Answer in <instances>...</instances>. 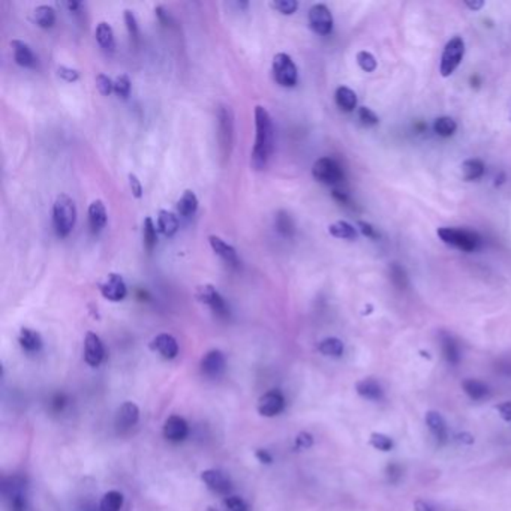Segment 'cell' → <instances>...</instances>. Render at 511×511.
Returning <instances> with one entry per match:
<instances>
[{"label":"cell","instance_id":"obj_1","mask_svg":"<svg viewBox=\"0 0 511 511\" xmlns=\"http://www.w3.org/2000/svg\"><path fill=\"white\" fill-rule=\"evenodd\" d=\"M255 126H257V138L252 152V167L255 170H264L275 149V127L269 111L261 106L255 108Z\"/></svg>","mask_w":511,"mask_h":511},{"label":"cell","instance_id":"obj_2","mask_svg":"<svg viewBox=\"0 0 511 511\" xmlns=\"http://www.w3.org/2000/svg\"><path fill=\"white\" fill-rule=\"evenodd\" d=\"M53 222L56 232L61 237H68L77 222V207L71 196L62 194L53 206Z\"/></svg>","mask_w":511,"mask_h":511},{"label":"cell","instance_id":"obj_3","mask_svg":"<svg viewBox=\"0 0 511 511\" xmlns=\"http://www.w3.org/2000/svg\"><path fill=\"white\" fill-rule=\"evenodd\" d=\"M438 236L446 245L458 248L465 252H474L480 248L481 239L477 232L469 229H458V228H439Z\"/></svg>","mask_w":511,"mask_h":511},{"label":"cell","instance_id":"obj_4","mask_svg":"<svg viewBox=\"0 0 511 511\" xmlns=\"http://www.w3.org/2000/svg\"><path fill=\"white\" fill-rule=\"evenodd\" d=\"M463 54H465L463 39L460 37H455L453 39H450L443 51V57H441V66H439L441 75L448 77L455 72L463 59Z\"/></svg>","mask_w":511,"mask_h":511},{"label":"cell","instance_id":"obj_5","mask_svg":"<svg viewBox=\"0 0 511 511\" xmlns=\"http://www.w3.org/2000/svg\"><path fill=\"white\" fill-rule=\"evenodd\" d=\"M273 75L279 84L284 87H293L297 84L298 72L291 57L285 53H279L273 59Z\"/></svg>","mask_w":511,"mask_h":511},{"label":"cell","instance_id":"obj_6","mask_svg":"<svg viewBox=\"0 0 511 511\" xmlns=\"http://www.w3.org/2000/svg\"><path fill=\"white\" fill-rule=\"evenodd\" d=\"M217 123H219V144L222 155L227 158L232 149V137H234V115L229 107H219L217 110Z\"/></svg>","mask_w":511,"mask_h":511},{"label":"cell","instance_id":"obj_7","mask_svg":"<svg viewBox=\"0 0 511 511\" xmlns=\"http://www.w3.org/2000/svg\"><path fill=\"white\" fill-rule=\"evenodd\" d=\"M312 174L318 182L325 184H336L343 179V171L332 158H321L312 167Z\"/></svg>","mask_w":511,"mask_h":511},{"label":"cell","instance_id":"obj_8","mask_svg":"<svg viewBox=\"0 0 511 511\" xmlns=\"http://www.w3.org/2000/svg\"><path fill=\"white\" fill-rule=\"evenodd\" d=\"M195 296L201 301V303L210 308L217 317L227 318L229 315V310H228L225 300L217 293V289L213 285H210V284L200 285L198 288H196Z\"/></svg>","mask_w":511,"mask_h":511},{"label":"cell","instance_id":"obj_9","mask_svg":"<svg viewBox=\"0 0 511 511\" xmlns=\"http://www.w3.org/2000/svg\"><path fill=\"white\" fill-rule=\"evenodd\" d=\"M309 25L318 34H329L333 29V17L330 9L322 5H313L309 9Z\"/></svg>","mask_w":511,"mask_h":511},{"label":"cell","instance_id":"obj_10","mask_svg":"<svg viewBox=\"0 0 511 511\" xmlns=\"http://www.w3.org/2000/svg\"><path fill=\"white\" fill-rule=\"evenodd\" d=\"M285 408V398L279 390H270L264 393L258 399L257 410L263 417H275L281 414Z\"/></svg>","mask_w":511,"mask_h":511},{"label":"cell","instance_id":"obj_11","mask_svg":"<svg viewBox=\"0 0 511 511\" xmlns=\"http://www.w3.org/2000/svg\"><path fill=\"white\" fill-rule=\"evenodd\" d=\"M201 480L208 491L217 495H227L231 492L232 486L228 475L219 469H206L201 472Z\"/></svg>","mask_w":511,"mask_h":511},{"label":"cell","instance_id":"obj_12","mask_svg":"<svg viewBox=\"0 0 511 511\" xmlns=\"http://www.w3.org/2000/svg\"><path fill=\"white\" fill-rule=\"evenodd\" d=\"M103 357H106V348L101 338L96 333L89 332L84 339V362L92 367H98Z\"/></svg>","mask_w":511,"mask_h":511},{"label":"cell","instance_id":"obj_13","mask_svg":"<svg viewBox=\"0 0 511 511\" xmlns=\"http://www.w3.org/2000/svg\"><path fill=\"white\" fill-rule=\"evenodd\" d=\"M101 294L110 301H120L126 297L127 288L123 281V277L118 273H110L106 281H103L99 286Z\"/></svg>","mask_w":511,"mask_h":511},{"label":"cell","instance_id":"obj_14","mask_svg":"<svg viewBox=\"0 0 511 511\" xmlns=\"http://www.w3.org/2000/svg\"><path fill=\"white\" fill-rule=\"evenodd\" d=\"M225 355L222 351H208L201 360V372L207 378H219L225 372Z\"/></svg>","mask_w":511,"mask_h":511},{"label":"cell","instance_id":"obj_15","mask_svg":"<svg viewBox=\"0 0 511 511\" xmlns=\"http://www.w3.org/2000/svg\"><path fill=\"white\" fill-rule=\"evenodd\" d=\"M150 350L156 351L160 357L165 360L176 358L179 354V343L168 333H160L156 338L150 342Z\"/></svg>","mask_w":511,"mask_h":511},{"label":"cell","instance_id":"obj_16","mask_svg":"<svg viewBox=\"0 0 511 511\" xmlns=\"http://www.w3.org/2000/svg\"><path fill=\"white\" fill-rule=\"evenodd\" d=\"M139 420V410L134 402H125L120 408L115 412L114 424L119 431H127L132 426H135Z\"/></svg>","mask_w":511,"mask_h":511},{"label":"cell","instance_id":"obj_17","mask_svg":"<svg viewBox=\"0 0 511 511\" xmlns=\"http://www.w3.org/2000/svg\"><path fill=\"white\" fill-rule=\"evenodd\" d=\"M189 434V426L183 417L171 415L164 423V436L171 443H180Z\"/></svg>","mask_w":511,"mask_h":511},{"label":"cell","instance_id":"obj_18","mask_svg":"<svg viewBox=\"0 0 511 511\" xmlns=\"http://www.w3.org/2000/svg\"><path fill=\"white\" fill-rule=\"evenodd\" d=\"M208 240H210V246L212 249L219 255L220 258H222L228 265L231 267H237L240 265V260L237 257V252L236 249L232 248L231 245H228L227 241H224L220 237L217 236H210L208 237Z\"/></svg>","mask_w":511,"mask_h":511},{"label":"cell","instance_id":"obj_19","mask_svg":"<svg viewBox=\"0 0 511 511\" xmlns=\"http://www.w3.org/2000/svg\"><path fill=\"white\" fill-rule=\"evenodd\" d=\"M426 424L429 427V431L434 434V436L439 441V443H446L448 438V429L443 415L436 411L426 412Z\"/></svg>","mask_w":511,"mask_h":511},{"label":"cell","instance_id":"obj_20","mask_svg":"<svg viewBox=\"0 0 511 511\" xmlns=\"http://www.w3.org/2000/svg\"><path fill=\"white\" fill-rule=\"evenodd\" d=\"M355 391L358 396H362L367 400H381L382 396H384V391H382L379 382L372 378L360 379L355 384Z\"/></svg>","mask_w":511,"mask_h":511},{"label":"cell","instance_id":"obj_21","mask_svg":"<svg viewBox=\"0 0 511 511\" xmlns=\"http://www.w3.org/2000/svg\"><path fill=\"white\" fill-rule=\"evenodd\" d=\"M89 224L93 232H99L107 224V208L101 200L93 201L89 207Z\"/></svg>","mask_w":511,"mask_h":511},{"label":"cell","instance_id":"obj_22","mask_svg":"<svg viewBox=\"0 0 511 511\" xmlns=\"http://www.w3.org/2000/svg\"><path fill=\"white\" fill-rule=\"evenodd\" d=\"M11 46H13V51H14V59L20 66L32 68V66H34V63H37V57H34L32 49L26 42L14 39L13 42H11Z\"/></svg>","mask_w":511,"mask_h":511},{"label":"cell","instance_id":"obj_23","mask_svg":"<svg viewBox=\"0 0 511 511\" xmlns=\"http://www.w3.org/2000/svg\"><path fill=\"white\" fill-rule=\"evenodd\" d=\"M18 342L26 353H38L42 348V339L39 333L32 329H21Z\"/></svg>","mask_w":511,"mask_h":511},{"label":"cell","instance_id":"obj_24","mask_svg":"<svg viewBox=\"0 0 511 511\" xmlns=\"http://www.w3.org/2000/svg\"><path fill=\"white\" fill-rule=\"evenodd\" d=\"M158 227L162 234L172 237L179 231V219L168 210H160L158 215Z\"/></svg>","mask_w":511,"mask_h":511},{"label":"cell","instance_id":"obj_25","mask_svg":"<svg viewBox=\"0 0 511 511\" xmlns=\"http://www.w3.org/2000/svg\"><path fill=\"white\" fill-rule=\"evenodd\" d=\"M463 391L468 394L472 400H483L489 394V387H487L483 381L479 379H465L462 382Z\"/></svg>","mask_w":511,"mask_h":511},{"label":"cell","instance_id":"obj_26","mask_svg":"<svg viewBox=\"0 0 511 511\" xmlns=\"http://www.w3.org/2000/svg\"><path fill=\"white\" fill-rule=\"evenodd\" d=\"M95 34H96V39H98L99 45L102 46L103 50L114 51V49H115L114 32H113V27L108 25V23H106V21L99 23Z\"/></svg>","mask_w":511,"mask_h":511},{"label":"cell","instance_id":"obj_27","mask_svg":"<svg viewBox=\"0 0 511 511\" xmlns=\"http://www.w3.org/2000/svg\"><path fill=\"white\" fill-rule=\"evenodd\" d=\"M33 21L44 29L53 27L56 23V11L49 5H41L33 11Z\"/></svg>","mask_w":511,"mask_h":511},{"label":"cell","instance_id":"obj_28","mask_svg":"<svg viewBox=\"0 0 511 511\" xmlns=\"http://www.w3.org/2000/svg\"><path fill=\"white\" fill-rule=\"evenodd\" d=\"M336 103H338L339 108L343 111H353L357 106V95L355 92L351 90L350 87H339L336 90Z\"/></svg>","mask_w":511,"mask_h":511},{"label":"cell","instance_id":"obj_29","mask_svg":"<svg viewBox=\"0 0 511 511\" xmlns=\"http://www.w3.org/2000/svg\"><path fill=\"white\" fill-rule=\"evenodd\" d=\"M484 174V164L480 159H468L462 164V176L465 180H479Z\"/></svg>","mask_w":511,"mask_h":511},{"label":"cell","instance_id":"obj_30","mask_svg":"<svg viewBox=\"0 0 511 511\" xmlns=\"http://www.w3.org/2000/svg\"><path fill=\"white\" fill-rule=\"evenodd\" d=\"M329 232L336 237V239H342V240H355L357 239V229L351 225L345 222V220H338L329 227Z\"/></svg>","mask_w":511,"mask_h":511},{"label":"cell","instance_id":"obj_31","mask_svg":"<svg viewBox=\"0 0 511 511\" xmlns=\"http://www.w3.org/2000/svg\"><path fill=\"white\" fill-rule=\"evenodd\" d=\"M198 208V198L192 191H184L182 198L177 203V210L182 216H192Z\"/></svg>","mask_w":511,"mask_h":511},{"label":"cell","instance_id":"obj_32","mask_svg":"<svg viewBox=\"0 0 511 511\" xmlns=\"http://www.w3.org/2000/svg\"><path fill=\"white\" fill-rule=\"evenodd\" d=\"M123 507V495L119 491H110L102 496L99 511H120Z\"/></svg>","mask_w":511,"mask_h":511},{"label":"cell","instance_id":"obj_33","mask_svg":"<svg viewBox=\"0 0 511 511\" xmlns=\"http://www.w3.org/2000/svg\"><path fill=\"white\" fill-rule=\"evenodd\" d=\"M343 350V342L338 338H327L318 343V351L327 357H341Z\"/></svg>","mask_w":511,"mask_h":511},{"label":"cell","instance_id":"obj_34","mask_svg":"<svg viewBox=\"0 0 511 511\" xmlns=\"http://www.w3.org/2000/svg\"><path fill=\"white\" fill-rule=\"evenodd\" d=\"M248 505L240 496L228 495L222 501L216 504V511H246Z\"/></svg>","mask_w":511,"mask_h":511},{"label":"cell","instance_id":"obj_35","mask_svg":"<svg viewBox=\"0 0 511 511\" xmlns=\"http://www.w3.org/2000/svg\"><path fill=\"white\" fill-rule=\"evenodd\" d=\"M443 354L450 365H458L460 362V351L458 343L450 336L443 339Z\"/></svg>","mask_w":511,"mask_h":511},{"label":"cell","instance_id":"obj_36","mask_svg":"<svg viewBox=\"0 0 511 511\" xmlns=\"http://www.w3.org/2000/svg\"><path fill=\"white\" fill-rule=\"evenodd\" d=\"M434 127H435V132H436L439 137H444V138H447V137H451L453 134L456 132V130H458V123H456L455 120H453L451 118H447V115H444V118H439V119H436V122H435Z\"/></svg>","mask_w":511,"mask_h":511},{"label":"cell","instance_id":"obj_37","mask_svg":"<svg viewBox=\"0 0 511 511\" xmlns=\"http://www.w3.org/2000/svg\"><path fill=\"white\" fill-rule=\"evenodd\" d=\"M143 236H144V245H146L147 251H153V248L156 246L158 236H156V227L153 224L152 217H146L144 219Z\"/></svg>","mask_w":511,"mask_h":511},{"label":"cell","instance_id":"obj_38","mask_svg":"<svg viewBox=\"0 0 511 511\" xmlns=\"http://www.w3.org/2000/svg\"><path fill=\"white\" fill-rule=\"evenodd\" d=\"M369 443L372 447L379 451H390L393 448V439L390 436H387L386 434L374 432L370 435Z\"/></svg>","mask_w":511,"mask_h":511},{"label":"cell","instance_id":"obj_39","mask_svg":"<svg viewBox=\"0 0 511 511\" xmlns=\"http://www.w3.org/2000/svg\"><path fill=\"white\" fill-rule=\"evenodd\" d=\"M114 92L120 98H127L131 93V80L127 75L122 74L114 80Z\"/></svg>","mask_w":511,"mask_h":511},{"label":"cell","instance_id":"obj_40","mask_svg":"<svg viewBox=\"0 0 511 511\" xmlns=\"http://www.w3.org/2000/svg\"><path fill=\"white\" fill-rule=\"evenodd\" d=\"M357 63L365 72H374L377 69V61L369 51H360L357 54Z\"/></svg>","mask_w":511,"mask_h":511},{"label":"cell","instance_id":"obj_41","mask_svg":"<svg viewBox=\"0 0 511 511\" xmlns=\"http://www.w3.org/2000/svg\"><path fill=\"white\" fill-rule=\"evenodd\" d=\"M276 227L285 236L291 234L293 229H294L293 220H291V217H289V215H286V213H279L277 215V217H276Z\"/></svg>","mask_w":511,"mask_h":511},{"label":"cell","instance_id":"obj_42","mask_svg":"<svg viewBox=\"0 0 511 511\" xmlns=\"http://www.w3.org/2000/svg\"><path fill=\"white\" fill-rule=\"evenodd\" d=\"M272 6L275 9H277L279 13L289 15V14L296 13L297 8H298V4L296 2V0H276V2L272 4Z\"/></svg>","mask_w":511,"mask_h":511},{"label":"cell","instance_id":"obj_43","mask_svg":"<svg viewBox=\"0 0 511 511\" xmlns=\"http://www.w3.org/2000/svg\"><path fill=\"white\" fill-rule=\"evenodd\" d=\"M125 23H126L127 32H130V34H131V38H134L135 41H138V34H139V30H138V23H137L135 14L132 13L131 9H126V11H125Z\"/></svg>","mask_w":511,"mask_h":511},{"label":"cell","instance_id":"obj_44","mask_svg":"<svg viewBox=\"0 0 511 511\" xmlns=\"http://www.w3.org/2000/svg\"><path fill=\"white\" fill-rule=\"evenodd\" d=\"M96 87H98L101 95L108 96L110 93L114 90V81H111V78L107 77V75L99 74L96 77Z\"/></svg>","mask_w":511,"mask_h":511},{"label":"cell","instance_id":"obj_45","mask_svg":"<svg viewBox=\"0 0 511 511\" xmlns=\"http://www.w3.org/2000/svg\"><path fill=\"white\" fill-rule=\"evenodd\" d=\"M358 119L362 120V123L366 126H375L379 122L378 115L367 107H362L358 110Z\"/></svg>","mask_w":511,"mask_h":511},{"label":"cell","instance_id":"obj_46","mask_svg":"<svg viewBox=\"0 0 511 511\" xmlns=\"http://www.w3.org/2000/svg\"><path fill=\"white\" fill-rule=\"evenodd\" d=\"M313 446V436L308 432H300L296 438V448L306 450Z\"/></svg>","mask_w":511,"mask_h":511},{"label":"cell","instance_id":"obj_47","mask_svg":"<svg viewBox=\"0 0 511 511\" xmlns=\"http://www.w3.org/2000/svg\"><path fill=\"white\" fill-rule=\"evenodd\" d=\"M127 179H130V186H131V191H132V195L135 196V198H141L143 196V186H141V182H139V179L135 176V174H130L127 176Z\"/></svg>","mask_w":511,"mask_h":511},{"label":"cell","instance_id":"obj_48","mask_svg":"<svg viewBox=\"0 0 511 511\" xmlns=\"http://www.w3.org/2000/svg\"><path fill=\"white\" fill-rule=\"evenodd\" d=\"M57 72H59L61 78L68 81V83H74V81H77L80 78V75H78V72L75 71V69H71L68 66H61L59 71H57Z\"/></svg>","mask_w":511,"mask_h":511},{"label":"cell","instance_id":"obj_49","mask_svg":"<svg viewBox=\"0 0 511 511\" xmlns=\"http://www.w3.org/2000/svg\"><path fill=\"white\" fill-rule=\"evenodd\" d=\"M496 410L501 415L503 420H505L507 423H511V402H504L501 405L496 406Z\"/></svg>","mask_w":511,"mask_h":511},{"label":"cell","instance_id":"obj_50","mask_svg":"<svg viewBox=\"0 0 511 511\" xmlns=\"http://www.w3.org/2000/svg\"><path fill=\"white\" fill-rule=\"evenodd\" d=\"M358 227H360V231H362V234H363V236H366V237H369V239H374V237H377L375 228L372 227L370 224L363 222V220H360V222H358Z\"/></svg>","mask_w":511,"mask_h":511},{"label":"cell","instance_id":"obj_51","mask_svg":"<svg viewBox=\"0 0 511 511\" xmlns=\"http://www.w3.org/2000/svg\"><path fill=\"white\" fill-rule=\"evenodd\" d=\"M414 511H436V507L424 499H417L414 503Z\"/></svg>","mask_w":511,"mask_h":511},{"label":"cell","instance_id":"obj_52","mask_svg":"<svg viewBox=\"0 0 511 511\" xmlns=\"http://www.w3.org/2000/svg\"><path fill=\"white\" fill-rule=\"evenodd\" d=\"M255 456H257V459H258L261 463H267V465H269V463H272V462H273V458H272L270 453L267 451V450H263V448L257 450V453H255Z\"/></svg>","mask_w":511,"mask_h":511},{"label":"cell","instance_id":"obj_53","mask_svg":"<svg viewBox=\"0 0 511 511\" xmlns=\"http://www.w3.org/2000/svg\"><path fill=\"white\" fill-rule=\"evenodd\" d=\"M156 14H158V17L160 18V21H162V23H165V25H168V20H170V17H168V13H165V11H164V8H162V6H158V8H156Z\"/></svg>","mask_w":511,"mask_h":511},{"label":"cell","instance_id":"obj_54","mask_svg":"<svg viewBox=\"0 0 511 511\" xmlns=\"http://www.w3.org/2000/svg\"><path fill=\"white\" fill-rule=\"evenodd\" d=\"M467 6L469 9H472V11H479V9H481L484 6V2H481V0H480V2H467Z\"/></svg>","mask_w":511,"mask_h":511},{"label":"cell","instance_id":"obj_55","mask_svg":"<svg viewBox=\"0 0 511 511\" xmlns=\"http://www.w3.org/2000/svg\"><path fill=\"white\" fill-rule=\"evenodd\" d=\"M65 6H66L69 11H72V13H75V11H78V8L81 6V4H80V2H66V4H65Z\"/></svg>","mask_w":511,"mask_h":511}]
</instances>
